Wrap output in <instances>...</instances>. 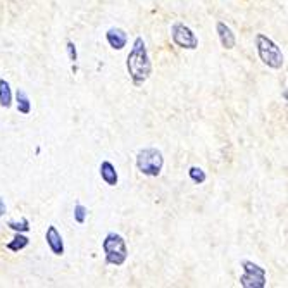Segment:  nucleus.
Wrapping results in <instances>:
<instances>
[{"label": "nucleus", "mask_w": 288, "mask_h": 288, "mask_svg": "<svg viewBox=\"0 0 288 288\" xmlns=\"http://www.w3.org/2000/svg\"><path fill=\"white\" fill-rule=\"evenodd\" d=\"M106 40H107V44H109L111 49L122 50L126 47V44H128V33L122 30V28L112 26L106 33Z\"/></svg>", "instance_id": "8"}, {"label": "nucleus", "mask_w": 288, "mask_h": 288, "mask_svg": "<svg viewBox=\"0 0 288 288\" xmlns=\"http://www.w3.org/2000/svg\"><path fill=\"white\" fill-rule=\"evenodd\" d=\"M12 106V90L7 79L0 78V107L9 109Z\"/></svg>", "instance_id": "12"}, {"label": "nucleus", "mask_w": 288, "mask_h": 288, "mask_svg": "<svg viewBox=\"0 0 288 288\" xmlns=\"http://www.w3.org/2000/svg\"><path fill=\"white\" fill-rule=\"evenodd\" d=\"M7 226L16 233H28L31 230L30 226V219L28 218H21L19 221H7Z\"/></svg>", "instance_id": "15"}, {"label": "nucleus", "mask_w": 288, "mask_h": 288, "mask_svg": "<svg viewBox=\"0 0 288 288\" xmlns=\"http://www.w3.org/2000/svg\"><path fill=\"white\" fill-rule=\"evenodd\" d=\"M126 69L135 87H141L152 74V63H150L147 44L141 36H136L133 42V47L126 57Z\"/></svg>", "instance_id": "1"}, {"label": "nucleus", "mask_w": 288, "mask_h": 288, "mask_svg": "<svg viewBox=\"0 0 288 288\" xmlns=\"http://www.w3.org/2000/svg\"><path fill=\"white\" fill-rule=\"evenodd\" d=\"M7 212V205H6V200L2 199V197H0V218H2L4 214H6Z\"/></svg>", "instance_id": "18"}, {"label": "nucleus", "mask_w": 288, "mask_h": 288, "mask_svg": "<svg viewBox=\"0 0 288 288\" xmlns=\"http://www.w3.org/2000/svg\"><path fill=\"white\" fill-rule=\"evenodd\" d=\"M162 168H164V155L159 149L145 147L138 150V154H136V169L143 176L149 178L159 176Z\"/></svg>", "instance_id": "4"}, {"label": "nucleus", "mask_w": 288, "mask_h": 288, "mask_svg": "<svg viewBox=\"0 0 288 288\" xmlns=\"http://www.w3.org/2000/svg\"><path fill=\"white\" fill-rule=\"evenodd\" d=\"M171 38L174 45L185 50H195L199 49V36L193 33L190 26H187L181 21H174L171 26Z\"/></svg>", "instance_id": "6"}, {"label": "nucleus", "mask_w": 288, "mask_h": 288, "mask_svg": "<svg viewBox=\"0 0 288 288\" xmlns=\"http://www.w3.org/2000/svg\"><path fill=\"white\" fill-rule=\"evenodd\" d=\"M28 245H30V238H28L25 233H16V237H14L6 247H7V250H11V252H21V250H25Z\"/></svg>", "instance_id": "13"}, {"label": "nucleus", "mask_w": 288, "mask_h": 288, "mask_svg": "<svg viewBox=\"0 0 288 288\" xmlns=\"http://www.w3.org/2000/svg\"><path fill=\"white\" fill-rule=\"evenodd\" d=\"M240 266L243 269V275L240 276V285L243 288H264L266 286V269L259 264L243 259L240 262Z\"/></svg>", "instance_id": "5"}, {"label": "nucleus", "mask_w": 288, "mask_h": 288, "mask_svg": "<svg viewBox=\"0 0 288 288\" xmlns=\"http://www.w3.org/2000/svg\"><path fill=\"white\" fill-rule=\"evenodd\" d=\"M16 107H17V112L23 116H28L31 112V100H30V97H28V93L21 88L16 90Z\"/></svg>", "instance_id": "11"}, {"label": "nucleus", "mask_w": 288, "mask_h": 288, "mask_svg": "<svg viewBox=\"0 0 288 288\" xmlns=\"http://www.w3.org/2000/svg\"><path fill=\"white\" fill-rule=\"evenodd\" d=\"M87 218H88V209L81 202H76V204H74V221H76L78 224H85Z\"/></svg>", "instance_id": "16"}, {"label": "nucleus", "mask_w": 288, "mask_h": 288, "mask_svg": "<svg viewBox=\"0 0 288 288\" xmlns=\"http://www.w3.org/2000/svg\"><path fill=\"white\" fill-rule=\"evenodd\" d=\"M188 178L192 179L195 185H202V183H205L207 179V174L202 168L199 166H192L190 169H188Z\"/></svg>", "instance_id": "14"}, {"label": "nucleus", "mask_w": 288, "mask_h": 288, "mask_svg": "<svg viewBox=\"0 0 288 288\" xmlns=\"http://www.w3.org/2000/svg\"><path fill=\"white\" fill-rule=\"evenodd\" d=\"M98 173H100L102 181L106 183L107 187H116L117 181H119V176H117L116 166L111 162V160H102L100 168H98Z\"/></svg>", "instance_id": "10"}, {"label": "nucleus", "mask_w": 288, "mask_h": 288, "mask_svg": "<svg viewBox=\"0 0 288 288\" xmlns=\"http://www.w3.org/2000/svg\"><path fill=\"white\" fill-rule=\"evenodd\" d=\"M256 49L259 59L262 60V64H266L271 69H281L285 64V55L280 47L276 45V42H273L268 35L264 33H257L256 35Z\"/></svg>", "instance_id": "3"}, {"label": "nucleus", "mask_w": 288, "mask_h": 288, "mask_svg": "<svg viewBox=\"0 0 288 288\" xmlns=\"http://www.w3.org/2000/svg\"><path fill=\"white\" fill-rule=\"evenodd\" d=\"M102 250L104 256H106L107 266H122L128 259L126 240L116 231H111V233L106 235V238L102 240Z\"/></svg>", "instance_id": "2"}, {"label": "nucleus", "mask_w": 288, "mask_h": 288, "mask_svg": "<svg viewBox=\"0 0 288 288\" xmlns=\"http://www.w3.org/2000/svg\"><path fill=\"white\" fill-rule=\"evenodd\" d=\"M66 50H68V57L71 63H76L78 60V50H76V45H74V42L68 40V44H66Z\"/></svg>", "instance_id": "17"}, {"label": "nucleus", "mask_w": 288, "mask_h": 288, "mask_svg": "<svg viewBox=\"0 0 288 288\" xmlns=\"http://www.w3.org/2000/svg\"><path fill=\"white\" fill-rule=\"evenodd\" d=\"M216 33H218L219 42H221V45H223V49L231 50L235 45H237V36H235L233 30H231V28L226 25L224 21L216 23Z\"/></svg>", "instance_id": "9"}, {"label": "nucleus", "mask_w": 288, "mask_h": 288, "mask_svg": "<svg viewBox=\"0 0 288 288\" xmlns=\"http://www.w3.org/2000/svg\"><path fill=\"white\" fill-rule=\"evenodd\" d=\"M45 242L49 245L50 252L54 254V256H64V240H63L60 231L57 230V226L50 224L49 228H47Z\"/></svg>", "instance_id": "7"}]
</instances>
